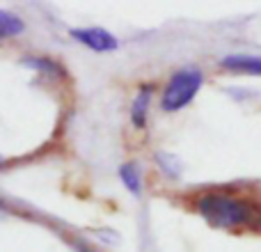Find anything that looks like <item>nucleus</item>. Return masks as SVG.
<instances>
[{
	"label": "nucleus",
	"instance_id": "1",
	"mask_svg": "<svg viewBox=\"0 0 261 252\" xmlns=\"http://www.w3.org/2000/svg\"><path fill=\"white\" fill-rule=\"evenodd\" d=\"M197 211L213 227H261V207L231 195L208 193L197 199Z\"/></svg>",
	"mask_w": 261,
	"mask_h": 252
},
{
	"label": "nucleus",
	"instance_id": "2",
	"mask_svg": "<svg viewBox=\"0 0 261 252\" xmlns=\"http://www.w3.org/2000/svg\"><path fill=\"white\" fill-rule=\"evenodd\" d=\"M202 85H204V73L195 67H186L179 69L176 73H172V78L167 81L161 96L163 113H176V110L186 108L195 99V94L202 90Z\"/></svg>",
	"mask_w": 261,
	"mask_h": 252
},
{
	"label": "nucleus",
	"instance_id": "3",
	"mask_svg": "<svg viewBox=\"0 0 261 252\" xmlns=\"http://www.w3.org/2000/svg\"><path fill=\"white\" fill-rule=\"evenodd\" d=\"M71 37L96 53H110V51L119 48L117 37L103 28H76V30H71Z\"/></svg>",
	"mask_w": 261,
	"mask_h": 252
},
{
	"label": "nucleus",
	"instance_id": "4",
	"mask_svg": "<svg viewBox=\"0 0 261 252\" xmlns=\"http://www.w3.org/2000/svg\"><path fill=\"white\" fill-rule=\"evenodd\" d=\"M220 64L222 69H229V71L261 76V58H254V55H227L220 60Z\"/></svg>",
	"mask_w": 261,
	"mask_h": 252
},
{
	"label": "nucleus",
	"instance_id": "5",
	"mask_svg": "<svg viewBox=\"0 0 261 252\" xmlns=\"http://www.w3.org/2000/svg\"><path fill=\"white\" fill-rule=\"evenodd\" d=\"M23 64L28 69H35V71L44 73L48 78H67V69L53 58H37V55H28L23 58Z\"/></svg>",
	"mask_w": 261,
	"mask_h": 252
},
{
	"label": "nucleus",
	"instance_id": "6",
	"mask_svg": "<svg viewBox=\"0 0 261 252\" xmlns=\"http://www.w3.org/2000/svg\"><path fill=\"white\" fill-rule=\"evenodd\" d=\"M151 85H144L142 90L138 92L133 106H130V122H133L135 129H144L147 126V113H149V104H151Z\"/></svg>",
	"mask_w": 261,
	"mask_h": 252
},
{
	"label": "nucleus",
	"instance_id": "7",
	"mask_svg": "<svg viewBox=\"0 0 261 252\" xmlns=\"http://www.w3.org/2000/svg\"><path fill=\"white\" fill-rule=\"evenodd\" d=\"M25 32V21L21 16H16L14 12L0 9V41L3 39H12Z\"/></svg>",
	"mask_w": 261,
	"mask_h": 252
},
{
	"label": "nucleus",
	"instance_id": "8",
	"mask_svg": "<svg viewBox=\"0 0 261 252\" xmlns=\"http://www.w3.org/2000/svg\"><path fill=\"white\" fill-rule=\"evenodd\" d=\"M119 179H122V184L126 186L133 195L140 193V188H142V179H140V170L135 163H124L122 167H119Z\"/></svg>",
	"mask_w": 261,
	"mask_h": 252
},
{
	"label": "nucleus",
	"instance_id": "9",
	"mask_svg": "<svg viewBox=\"0 0 261 252\" xmlns=\"http://www.w3.org/2000/svg\"><path fill=\"white\" fill-rule=\"evenodd\" d=\"M156 163L158 165H161V170L165 172L167 177H179V161H176L174 156H172V154H167V152H158L156 154Z\"/></svg>",
	"mask_w": 261,
	"mask_h": 252
},
{
	"label": "nucleus",
	"instance_id": "10",
	"mask_svg": "<svg viewBox=\"0 0 261 252\" xmlns=\"http://www.w3.org/2000/svg\"><path fill=\"white\" fill-rule=\"evenodd\" d=\"M5 163H7V161H5V156H3V154H0V170H3V167H5Z\"/></svg>",
	"mask_w": 261,
	"mask_h": 252
},
{
	"label": "nucleus",
	"instance_id": "11",
	"mask_svg": "<svg viewBox=\"0 0 261 252\" xmlns=\"http://www.w3.org/2000/svg\"><path fill=\"white\" fill-rule=\"evenodd\" d=\"M0 209H3V202H0Z\"/></svg>",
	"mask_w": 261,
	"mask_h": 252
}]
</instances>
